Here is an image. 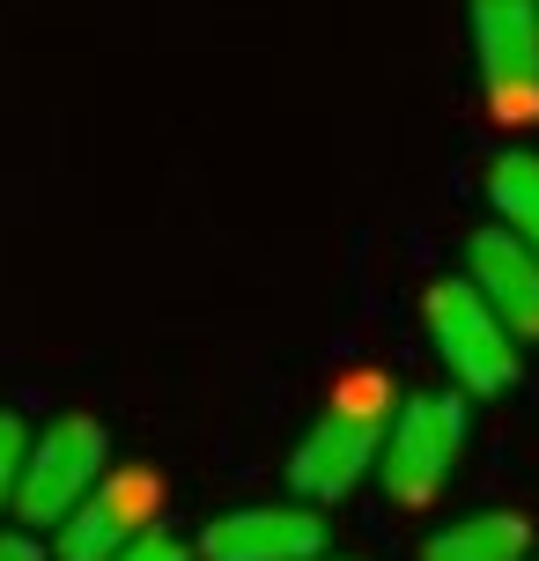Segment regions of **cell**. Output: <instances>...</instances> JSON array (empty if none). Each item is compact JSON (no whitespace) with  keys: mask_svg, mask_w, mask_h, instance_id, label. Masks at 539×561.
<instances>
[{"mask_svg":"<svg viewBox=\"0 0 539 561\" xmlns=\"http://www.w3.org/2000/svg\"><path fill=\"white\" fill-rule=\"evenodd\" d=\"M392 414H399L392 377L385 369H355L341 392H333V407L311 421V436L288 450V488L303 503H341V495H355L377 473V458H385Z\"/></svg>","mask_w":539,"mask_h":561,"instance_id":"1","label":"cell"},{"mask_svg":"<svg viewBox=\"0 0 539 561\" xmlns=\"http://www.w3.org/2000/svg\"><path fill=\"white\" fill-rule=\"evenodd\" d=\"M422 318H428V340H436V363L451 369V385L466 399H495V392H511V385H517V369H525V340L495 318V304H488L466 274L436 280L428 304H422Z\"/></svg>","mask_w":539,"mask_h":561,"instance_id":"2","label":"cell"},{"mask_svg":"<svg viewBox=\"0 0 539 561\" xmlns=\"http://www.w3.org/2000/svg\"><path fill=\"white\" fill-rule=\"evenodd\" d=\"M466 450V392H406L392 414V436H385V458H377V480L399 510H428L444 488H451V466Z\"/></svg>","mask_w":539,"mask_h":561,"instance_id":"3","label":"cell"},{"mask_svg":"<svg viewBox=\"0 0 539 561\" xmlns=\"http://www.w3.org/2000/svg\"><path fill=\"white\" fill-rule=\"evenodd\" d=\"M104 466H112V444H104L96 421L89 414L53 421L45 436H30V466H23V488H15V517H23L30 533H59V525L74 517V503L104 480Z\"/></svg>","mask_w":539,"mask_h":561,"instance_id":"4","label":"cell"},{"mask_svg":"<svg viewBox=\"0 0 539 561\" xmlns=\"http://www.w3.org/2000/svg\"><path fill=\"white\" fill-rule=\"evenodd\" d=\"M473 59L495 126H539V0H473Z\"/></svg>","mask_w":539,"mask_h":561,"instance_id":"5","label":"cell"},{"mask_svg":"<svg viewBox=\"0 0 539 561\" xmlns=\"http://www.w3.org/2000/svg\"><path fill=\"white\" fill-rule=\"evenodd\" d=\"M156 517H163V473L156 466H104V480L53 533V554L59 561H112L118 547L156 533Z\"/></svg>","mask_w":539,"mask_h":561,"instance_id":"6","label":"cell"},{"mask_svg":"<svg viewBox=\"0 0 539 561\" xmlns=\"http://www.w3.org/2000/svg\"><path fill=\"white\" fill-rule=\"evenodd\" d=\"M207 561H311L325 554V517L311 503H244L199 533Z\"/></svg>","mask_w":539,"mask_h":561,"instance_id":"7","label":"cell"},{"mask_svg":"<svg viewBox=\"0 0 539 561\" xmlns=\"http://www.w3.org/2000/svg\"><path fill=\"white\" fill-rule=\"evenodd\" d=\"M466 280L495 304V318H503L517 340H539V252L517 229H503V222L473 229V237H466Z\"/></svg>","mask_w":539,"mask_h":561,"instance_id":"8","label":"cell"},{"mask_svg":"<svg viewBox=\"0 0 539 561\" xmlns=\"http://www.w3.org/2000/svg\"><path fill=\"white\" fill-rule=\"evenodd\" d=\"M532 554V525L517 510H473L444 533H428L422 561H525Z\"/></svg>","mask_w":539,"mask_h":561,"instance_id":"9","label":"cell"},{"mask_svg":"<svg viewBox=\"0 0 539 561\" xmlns=\"http://www.w3.org/2000/svg\"><path fill=\"white\" fill-rule=\"evenodd\" d=\"M488 199H495L503 229H517L539 252V156L532 148H503V156L488 163Z\"/></svg>","mask_w":539,"mask_h":561,"instance_id":"10","label":"cell"},{"mask_svg":"<svg viewBox=\"0 0 539 561\" xmlns=\"http://www.w3.org/2000/svg\"><path fill=\"white\" fill-rule=\"evenodd\" d=\"M23 466H30V428H23V414H8V407H0V510H15Z\"/></svg>","mask_w":539,"mask_h":561,"instance_id":"11","label":"cell"},{"mask_svg":"<svg viewBox=\"0 0 539 561\" xmlns=\"http://www.w3.org/2000/svg\"><path fill=\"white\" fill-rule=\"evenodd\" d=\"M112 561H193V554H185V547H177L171 533H141L134 547H118Z\"/></svg>","mask_w":539,"mask_h":561,"instance_id":"12","label":"cell"},{"mask_svg":"<svg viewBox=\"0 0 539 561\" xmlns=\"http://www.w3.org/2000/svg\"><path fill=\"white\" fill-rule=\"evenodd\" d=\"M0 561H45V547L30 533H0Z\"/></svg>","mask_w":539,"mask_h":561,"instance_id":"13","label":"cell"},{"mask_svg":"<svg viewBox=\"0 0 539 561\" xmlns=\"http://www.w3.org/2000/svg\"><path fill=\"white\" fill-rule=\"evenodd\" d=\"M311 561H333V554H311Z\"/></svg>","mask_w":539,"mask_h":561,"instance_id":"14","label":"cell"}]
</instances>
